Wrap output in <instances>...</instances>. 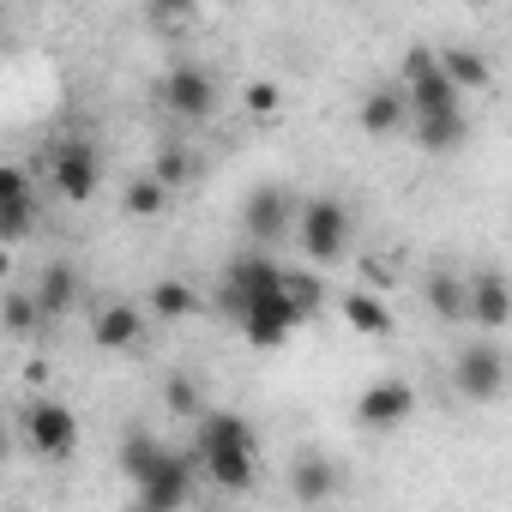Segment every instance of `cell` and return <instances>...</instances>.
Listing matches in <instances>:
<instances>
[{
  "label": "cell",
  "mask_w": 512,
  "mask_h": 512,
  "mask_svg": "<svg viewBox=\"0 0 512 512\" xmlns=\"http://www.w3.org/2000/svg\"><path fill=\"white\" fill-rule=\"evenodd\" d=\"M284 290V272L266 260V253H241V260H229V272H223V308L241 320L247 308H260V302H272Z\"/></svg>",
  "instance_id": "obj_3"
},
{
  "label": "cell",
  "mask_w": 512,
  "mask_h": 512,
  "mask_svg": "<svg viewBox=\"0 0 512 512\" xmlns=\"http://www.w3.org/2000/svg\"><path fill=\"white\" fill-rule=\"evenodd\" d=\"M25 434H31V446H37L43 458H67V452L79 446V416H73L67 404L43 398V404H31V416H25Z\"/></svg>",
  "instance_id": "obj_8"
},
{
  "label": "cell",
  "mask_w": 512,
  "mask_h": 512,
  "mask_svg": "<svg viewBox=\"0 0 512 512\" xmlns=\"http://www.w3.org/2000/svg\"><path fill=\"white\" fill-rule=\"evenodd\" d=\"M163 458H169V446H163L157 434H145V428H127V440H121V470L133 476V488H139V482H145V476H151Z\"/></svg>",
  "instance_id": "obj_18"
},
{
  "label": "cell",
  "mask_w": 512,
  "mask_h": 512,
  "mask_svg": "<svg viewBox=\"0 0 512 512\" xmlns=\"http://www.w3.org/2000/svg\"><path fill=\"white\" fill-rule=\"evenodd\" d=\"M139 332H145L139 308H121V302H115V308H103V314H97V326H91V338H97L103 350H127Z\"/></svg>",
  "instance_id": "obj_20"
},
{
  "label": "cell",
  "mask_w": 512,
  "mask_h": 512,
  "mask_svg": "<svg viewBox=\"0 0 512 512\" xmlns=\"http://www.w3.org/2000/svg\"><path fill=\"white\" fill-rule=\"evenodd\" d=\"M253 446H260V434H253L247 416L205 410V416L193 422V452H199V458H205V452H253Z\"/></svg>",
  "instance_id": "obj_10"
},
{
  "label": "cell",
  "mask_w": 512,
  "mask_h": 512,
  "mask_svg": "<svg viewBox=\"0 0 512 512\" xmlns=\"http://www.w3.org/2000/svg\"><path fill=\"white\" fill-rule=\"evenodd\" d=\"M338 488H344V476H338V464H332V458H320V452H302V458L290 464V494H296L302 506H326Z\"/></svg>",
  "instance_id": "obj_14"
},
{
  "label": "cell",
  "mask_w": 512,
  "mask_h": 512,
  "mask_svg": "<svg viewBox=\"0 0 512 512\" xmlns=\"http://www.w3.org/2000/svg\"><path fill=\"white\" fill-rule=\"evenodd\" d=\"M163 199H169V187H163L157 175H139V181L127 187V199H121V205H127L133 217H157V211H163Z\"/></svg>",
  "instance_id": "obj_26"
},
{
  "label": "cell",
  "mask_w": 512,
  "mask_h": 512,
  "mask_svg": "<svg viewBox=\"0 0 512 512\" xmlns=\"http://www.w3.org/2000/svg\"><path fill=\"white\" fill-rule=\"evenodd\" d=\"M73 296H79V272L73 266H43V278H37V308H43V320H55V314H67L73 308Z\"/></svg>",
  "instance_id": "obj_17"
},
{
  "label": "cell",
  "mask_w": 512,
  "mask_h": 512,
  "mask_svg": "<svg viewBox=\"0 0 512 512\" xmlns=\"http://www.w3.org/2000/svg\"><path fill=\"white\" fill-rule=\"evenodd\" d=\"M163 398H169L175 416H193V422L205 416V398H199V380H193V374H169V392H163Z\"/></svg>",
  "instance_id": "obj_27"
},
{
  "label": "cell",
  "mask_w": 512,
  "mask_h": 512,
  "mask_svg": "<svg viewBox=\"0 0 512 512\" xmlns=\"http://www.w3.org/2000/svg\"><path fill=\"white\" fill-rule=\"evenodd\" d=\"M452 386H458V398H470V404L500 398V392H506V356H500V344H488V338L464 344L458 362H452Z\"/></svg>",
  "instance_id": "obj_4"
},
{
  "label": "cell",
  "mask_w": 512,
  "mask_h": 512,
  "mask_svg": "<svg viewBox=\"0 0 512 512\" xmlns=\"http://www.w3.org/2000/svg\"><path fill=\"white\" fill-rule=\"evenodd\" d=\"M284 296H290L302 314H314V308L326 302V284H320L314 272H284Z\"/></svg>",
  "instance_id": "obj_28"
},
{
  "label": "cell",
  "mask_w": 512,
  "mask_h": 512,
  "mask_svg": "<svg viewBox=\"0 0 512 512\" xmlns=\"http://www.w3.org/2000/svg\"><path fill=\"white\" fill-rule=\"evenodd\" d=\"M193 7H151V25H187Z\"/></svg>",
  "instance_id": "obj_32"
},
{
  "label": "cell",
  "mask_w": 512,
  "mask_h": 512,
  "mask_svg": "<svg viewBox=\"0 0 512 512\" xmlns=\"http://www.w3.org/2000/svg\"><path fill=\"white\" fill-rule=\"evenodd\" d=\"M344 320H350L356 332H368V338H386V332H392V314H386L368 290H350V296H344Z\"/></svg>",
  "instance_id": "obj_23"
},
{
  "label": "cell",
  "mask_w": 512,
  "mask_h": 512,
  "mask_svg": "<svg viewBox=\"0 0 512 512\" xmlns=\"http://www.w3.org/2000/svg\"><path fill=\"white\" fill-rule=\"evenodd\" d=\"M127 512H157V506H145V500H133V506H127Z\"/></svg>",
  "instance_id": "obj_33"
},
{
  "label": "cell",
  "mask_w": 512,
  "mask_h": 512,
  "mask_svg": "<svg viewBox=\"0 0 512 512\" xmlns=\"http://www.w3.org/2000/svg\"><path fill=\"white\" fill-rule=\"evenodd\" d=\"M416 139L428 145V151H452L458 139H464V115L452 109V115H422L416 121Z\"/></svg>",
  "instance_id": "obj_25"
},
{
  "label": "cell",
  "mask_w": 512,
  "mask_h": 512,
  "mask_svg": "<svg viewBox=\"0 0 512 512\" xmlns=\"http://www.w3.org/2000/svg\"><path fill=\"white\" fill-rule=\"evenodd\" d=\"M410 410H416V386H410V380H374V386L356 398V422H362L368 434H392V428H404Z\"/></svg>",
  "instance_id": "obj_7"
},
{
  "label": "cell",
  "mask_w": 512,
  "mask_h": 512,
  "mask_svg": "<svg viewBox=\"0 0 512 512\" xmlns=\"http://www.w3.org/2000/svg\"><path fill=\"white\" fill-rule=\"evenodd\" d=\"M31 217H37V193L25 181V169L7 163V169H0V241H25Z\"/></svg>",
  "instance_id": "obj_12"
},
{
  "label": "cell",
  "mask_w": 512,
  "mask_h": 512,
  "mask_svg": "<svg viewBox=\"0 0 512 512\" xmlns=\"http://www.w3.org/2000/svg\"><path fill=\"white\" fill-rule=\"evenodd\" d=\"M302 320H308V314H302V308H296V302L278 290L272 302H260V308H247V314H241V332H247V344L272 350V344H284V338H290Z\"/></svg>",
  "instance_id": "obj_11"
},
{
  "label": "cell",
  "mask_w": 512,
  "mask_h": 512,
  "mask_svg": "<svg viewBox=\"0 0 512 512\" xmlns=\"http://www.w3.org/2000/svg\"><path fill=\"white\" fill-rule=\"evenodd\" d=\"M404 97H410V115L422 121V115H452L464 91H458V85L446 79L440 55H434L428 43H416V49L404 55Z\"/></svg>",
  "instance_id": "obj_1"
},
{
  "label": "cell",
  "mask_w": 512,
  "mask_h": 512,
  "mask_svg": "<svg viewBox=\"0 0 512 512\" xmlns=\"http://www.w3.org/2000/svg\"><path fill=\"white\" fill-rule=\"evenodd\" d=\"M404 115H410V97H404V91H392V85H380V91H368V97H362V127H368L374 139L398 133V127H404Z\"/></svg>",
  "instance_id": "obj_16"
},
{
  "label": "cell",
  "mask_w": 512,
  "mask_h": 512,
  "mask_svg": "<svg viewBox=\"0 0 512 512\" xmlns=\"http://www.w3.org/2000/svg\"><path fill=\"white\" fill-rule=\"evenodd\" d=\"M199 308V296H193V284H181V278H163L157 290H151V314L157 320H187Z\"/></svg>",
  "instance_id": "obj_24"
},
{
  "label": "cell",
  "mask_w": 512,
  "mask_h": 512,
  "mask_svg": "<svg viewBox=\"0 0 512 512\" xmlns=\"http://www.w3.org/2000/svg\"><path fill=\"white\" fill-rule=\"evenodd\" d=\"M157 97H163L169 115H181V121H205V115L217 109V79H211L199 61H175V67L163 73Z\"/></svg>",
  "instance_id": "obj_5"
},
{
  "label": "cell",
  "mask_w": 512,
  "mask_h": 512,
  "mask_svg": "<svg viewBox=\"0 0 512 512\" xmlns=\"http://www.w3.org/2000/svg\"><path fill=\"white\" fill-rule=\"evenodd\" d=\"M470 320H476L482 332H500V326L512 320V284H506L500 272H476V278H470Z\"/></svg>",
  "instance_id": "obj_15"
},
{
  "label": "cell",
  "mask_w": 512,
  "mask_h": 512,
  "mask_svg": "<svg viewBox=\"0 0 512 512\" xmlns=\"http://www.w3.org/2000/svg\"><path fill=\"white\" fill-rule=\"evenodd\" d=\"M422 296H428V308H434L440 320H464V314H470V284H458L452 272H434Z\"/></svg>",
  "instance_id": "obj_22"
},
{
  "label": "cell",
  "mask_w": 512,
  "mask_h": 512,
  "mask_svg": "<svg viewBox=\"0 0 512 512\" xmlns=\"http://www.w3.org/2000/svg\"><path fill=\"white\" fill-rule=\"evenodd\" d=\"M37 320H43V308H37L31 296H7V326H13L19 338H25V332H31Z\"/></svg>",
  "instance_id": "obj_31"
},
{
  "label": "cell",
  "mask_w": 512,
  "mask_h": 512,
  "mask_svg": "<svg viewBox=\"0 0 512 512\" xmlns=\"http://www.w3.org/2000/svg\"><path fill=\"white\" fill-rule=\"evenodd\" d=\"M296 235H302V253H308L314 266H332L338 253L350 247V211H344V199H308Z\"/></svg>",
  "instance_id": "obj_2"
},
{
  "label": "cell",
  "mask_w": 512,
  "mask_h": 512,
  "mask_svg": "<svg viewBox=\"0 0 512 512\" xmlns=\"http://www.w3.org/2000/svg\"><path fill=\"white\" fill-rule=\"evenodd\" d=\"M199 464H205V476H211L217 488H229V494H247V488H253V452H205Z\"/></svg>",
  "instance_id": "obj_21"
},
{
  "label": "cell",
  "mask_w": 512,
  "mask_h": 512,
  "mask_svg": "<svg viewBox=\"0 0 512 512\" xmlns=\"http://www.w3.org/2000/svg\"><path fill=\"white\" fill-rule=\"evenodd\" d=\"M241 229L253 241H278L290 229V193L284 187H253L247 205H241Z\"/></svg>",
  "instance_id": "obj_13"
},
{
  "label": "cell",
  "mask_w": 512,
  "mask_h": 512,
  "mask_svg": "<svg viewBox=\"0 0 512 512\" xmlns=\"http://www.w3.org/2000/svg\"><path fill=\"white\" fill-rule=\"evenodd\" d=\"M187 169H193V163H187V151H181V145H163V157H157V181H163V187H175V181H187Z\"/></svg>",
  "instance_id": "obj_30"
},
{
  "label": "cell",
  "mask_w": 512,
  "mask_h": 512,
  "mask_svg": "<svg viewBox=\"0 0 512 512\" xmlns=\"http://www.w3.org/2000/svg\"><path fill=\"white\" fill-rule=\"evenodd\" d=\"M241 103H247L253 115H278V103H284V91H278L272 79H253V85L241 91Z\"/></svg>",
  "instance_id": "obj_29"
},
{
  "label": "cell",
  "mask_w": 512,
  "mask_h": 512,
  "mask_svg": "<svg viewBox=\"0 0 512 512\" xmlns=\"http://www.w3.org/2000/svg\"><path fill=\"white\" fill-rule=\"evenodd\" d=\"M440 67H446V79L458 85V91H488V79H494V67L476 55V49H440Z\"/></svg>",
  "instance_id": "obj_19"
},
{
  "label": "cell",
  "mask_w": 512,
  "mask_h": 512,
  "mask_svg": "<svg viewBox=\"0 0 512 512\" xmlns=\"http://www.w3.org/2000/svg\"><path fill=\"white\" fill-rule=\"evenodd\" d=\"M139 500H145V506H157V512H181V506L193 500V458L169 452V458L139 482Z\"/></svg>",
  "instance_id": "obj_9"
},
{
  "label": "cell",
  "mask_w": 512,
  "mask_h": 512,
  "mask_svg": "<svg viewBox=\"0 0 512 512\" xmlns=\"http://www.w3.org/2000/svg\"><path fill=\"white\" fill-rule=\"evenodd\" d=\"M49 181H55V193L61 199H91L97 193V181H103V157H97V145H85V139H67L55 157H49Z\"/></svg>",
  "instance_id": "obj_6"
}]
</instances>
